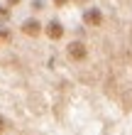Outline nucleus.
Returning <instances> with one entry per match:
<instances>
[{"instance_id": "1", "label": "nucleus", "mask_w": 132, "mask_h": 135, "mask_svg": "<svg viewBox=\"0 0 132 135\" xmlns=\"http://www.w3.org/2000/svg\"><path fill=\"white\" fill-rule=\"evenodd\" d=\"M66 57L71 61H86L88 59V47L83 42H71L66 47Z\"/></svg>"}, {"instance_id": "2", "label": "nucleus", "mask_w": 132, "mask_h": 135, "mask_svg": "<svg viewBox=\"0 0 132 135\" xmlns=\"http://www.w3.org/2000/svg\"><path fill=\"white\" fill-rule=\"evenodd\" d=\"M44 35L49 39H54V42H59V39L64 37V25H61L59 20H51L49 25H44Z\"/></svg>"}, {"instance_id": "3", "label": "nucleus", "mask_w": 132, "mask_h": 135, "mask_svg": "<svg viewBox=\"0 0 132 135\" xmlns=\"http://www.w3.org/2000/svg\"><path fill=\"white\" fill-rule=\"evenodd\" d=\"M42 30H44V27H42V22H39V20H34V17L22 22V32H25L27 37H39V35H42Z\"/></svg>"}, {"instance_id": "4", "label": "nucleus", "mask_w": 132, "mask_h": 135, "mask_svg": "<svg viewBox=\"0 0 132 135\" xmlns=\"http://www.w3.org/2000/svg\"><path fill=\"white\" fill-rule=\"evenodd\" d=\"M83 22L91 25V27H100L103 25V15H100V10L91 7V10H86V15H83Z\"/></svg>"}, {"instance_id": "5", "label": "nucleus", "mask_w": 132, "mask_h": 135, "mask_svg": "<svg viewBox=\"0 0 132 135\" xmlns=\"http://www.w3.org/2000/svg\"><path fill=\"white\" fill-rule=\"evenodd\" d=\"M51 3L56 5V7H64V5H68V0H51Z\"/></svg>"}, {"instance_id": "6", "label": "nucleus", "mask_w": 132, "mask_h": 135, "mask_svg": "<svg viewBox=\"0 0 132 135\" xmlns=\"http://www.w3.org/2000/svg\"><path fill=\"white\" fill-rule=\"evenodd\" d=\"M5 128H7V123H5V118L0 115V133H5Z\"/></svg>"}, {"instance_id": "7", "label": "nucleus", "mask_w": 132, "mask_h": 135, "mask_svg": "<svg viewBox=\"0 0 132 135\" xmlns=\"http://www.w3.org/2000/svg\"><path fill=\"white\" fill-rule=\"evenodd\" d=\"M20 3V0H7V5H17Z\"/></svg>"}]
</instances>
